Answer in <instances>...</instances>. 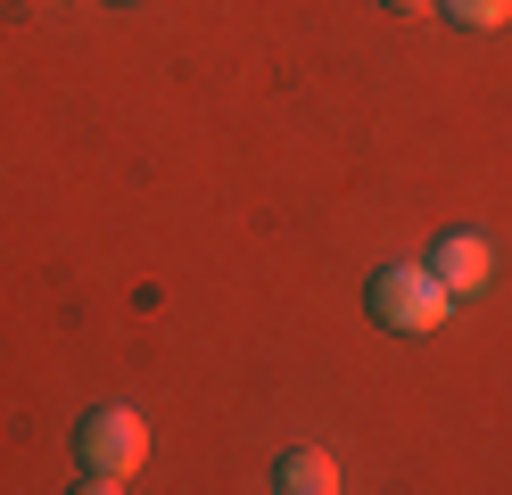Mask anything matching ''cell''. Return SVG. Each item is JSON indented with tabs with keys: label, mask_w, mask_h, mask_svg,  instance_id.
<instances>
[{
	"label": "cell",
	"mask_w": 512,
	"mask_h": 495,
	"mask_svg": "<svg viewBox=\"0 0 512 495\" xmlns=\"http://www.w3.org/2000/svg\"><path fill=\"white\" fill-rule=\"evenodd\" d=\"M116 9H124V0H116Z\"/></svg>",
	"instance_id": "52a82bcc"
},
{
	"label": "cell",
	"mask_w": 512,
	"mask_h": 495,
	"mask_svg": "<svg viewBox=\"0 0 512 495\" xmlns=\"http://www.w3.org/2000/svg\"><path fill=\"white\" fill-rule=\"evenodd\" d=\"M273 487H281V495H331V487H339V462H331L323 446H298V454L273 462Z\"/></svg>",
	"instance_id": "277c9868"
},
{
	"label": "cell",
	"mask_w": 512,
	"mask_h": 495,
	"mask_svg": "<svg viewBox=\"0 0 512 495\" xmlns=\"http://www.w3.org/2000/svg\"><path fill=\"white\" fill-rule=\"evenodd\" d=\"M430 273L446 281V297H479L488 273H496V248L479 240V231H446V240L430 248Z\"/></svg>",
	"instance_id": "3957f363"
},
{
	"label": "cell",
	"mask_w": 512,
	"mask_h": 495,
	"mask_svg": "<svg viewBox=\"0 0 512 495\" xmlns=\"http://www.w3.org/2000/svg\"><path fill=\"white\" fill-rule=\"evenodd\" d=\"M364 306H372L380 330H413V339H422V330L446 322V281L430 273V264H389V273H372Z\"/></svg>",
	"instance_id": "7a4b0ae2"
},
{
	"label": "cell",
	"mask_w": 512,
	"mask_h": 495,
	"mask_svg": "<svg viewBox=\"0 0 512 495\" xmlns=\"http://www.w3.org/2000/svg\"><path fill=\"white\" fill-rule=\"evenodd\" d=\"M438 17H455V25H471V33H496V25L512 17V0H438Z\"/></svg>",
	"instance_id": "5b68a950"
},
{
	"label": "cell",
	"mask_w": 512,
	"mask_h": 495,
	"mask_svg": "<svg viewBox=\"0 0 512 495\" xmlns=\"http://www.w3.org/2000/svg\"><path fill=\"white\" fill-rule=\"evenodd\" d=\"M75 462H83V487H91V495L124 487V479L149 462V421H141L133 405H100V413H83V429H75Z\"/></svg>",
	"instance_id": "6da1fadb"
},
{
	"label": "cell",
	"mask_w": 512,
	"mask_h": 495,
	"mask_svg": "<svg viewBox=\"0 0 512 495\" xmlns=\"http://www.w3.org/2000/svg\"><path fill=\"white\" fill-rule=\"evenodd\" d=\"M397 17H438V0H389Z\"/></svg>",
	"instance_id": "8992f818"
}]
</instances>
